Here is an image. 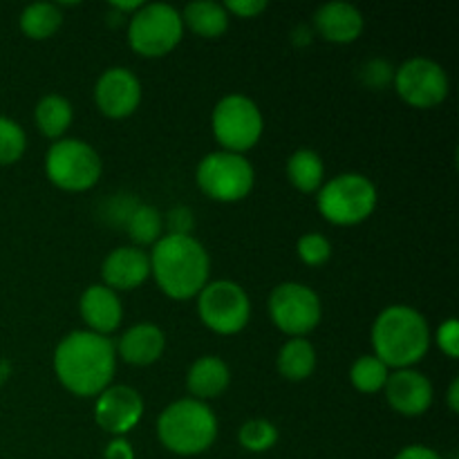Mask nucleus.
<instances>
[{
  "label": "nucleus",
  "mask_w": 459,
  "mask_h": 459,
  "mask_svg": "<svg viewBox=\"0 0 459 459\" xmlns=\"http://www.w3.org/2000/svg\"><path fill=\"white\" fill-rule=\"evenodd\" d=\"M117 348L108 336L92 330H76L61 339L54 352L58 379L81 397L103 393L115 375Z\"/></svg>",
  "instance_id": "obj_1"
},
{
  "label": "nucleus",
  "mask_w": 459,
  "mask_h": 459,
  "mask_svg": "<svg viewBox=\"0 0 459 459\" xmlns=\"http://www.w3.org/2000/svg\"><path fill=\"white\" fill-rule=\"evenodd\" d=\"M209 254L193 236H169L155 242L151 272L161 290L173 299H191L200 294L209 281Z\"/></svg>",
  "instance_id": "obj_2"
},
{
  "label": "nucleus",
  "mask_w": 459,
  "mask_h": 459,
  "mask_svg": "<svg viewBox=\"0 0 459 459\" xmlns=\"http://www.w3.org/2000/svg\"><path fill=\"white\" fill-rule=\"evenodd\" d=\"M372 345L379 361L402 370L421 361L429 352V323L411 305H390L372 325Z\"/></svg>",
  "instance_id": "obj_3"
},
{
  "label": "nucleus",
  "mask_w": 459,
  "mask_h": 459,
  "mask_svg": "<svg viewBox=\"0 0 459 459\" xmlns=\"http://www.w3.org/2000/svg\"><path fill=\"white\" fill-rule=\"evenodd\" d=\"M161 444L178 455H197L213 444L218 420L200 399H179L164 408L157 421Z\"/></svg>",
  "instance_id": "obj_4"
},
{
  "label": "nucleus",
  "mask_w": 459,
  "mask_h": 459,
  "mask_svg": "<svg viewBox=\"0 0 459 459\" xmlns=\"http://www.w3.org/2000/svg\"><path fill=\"white\" fill-rule=\"evenodd\" d=\"M377 206V188L366 175L343 173L318 191V211L334 224H357Z\"/></svg>",
  "instance_id": "obj_5"
},
{
  "label": "nucleus",
  "mask_w": 459,
  "mask_h": 459,
  "mask_svg": "<svg viewBox=\"0 0 459 459\" xmlns=\"http://www.w3.org/2000/svg\"><path fill=\"white\" fill-rule=\"evenodd\" d=\"M184 34L182 13L166 3L142 4L130 18L128 39L143 56H161L179 43Z\"/></svg>",
  "instance_id": "obj_6"
},
{
  "label": "nucleus",
  "mask_w": 459,
  "mask_h": 459,
  "mask_svg": "<svg viewBox=\"0 0 459 459\" xmlns=\"http://www.w3.org/2000/svg\"><path fill=\"white\" fill-rule=\"evenodd\" d=\"M197 184L213 200H242L254 186V166L240 152H209L197 166Z\"/></svg>",
  "instance_id": "obj_7"
},
{
  "label": "nucleus",
  "mask_w": 459,
  "mask_h": 459,
  "mask_svg": "<svg viewBox=\"0 0 459 459\" xmlns=\"http://www.w3.org/2000/svg\"><path fill=\"white\" fill-rule=\"evenodd\" d=\"M45 170L56 186L83 191L97 184L101 175V157L81 139H58L45 157Z\"/></svg>",
  "instance_id": "obj_8"
},
{
  "label": "nucleus",
  "mask_w": 459,
  "mask_h": 459,
  "mask_svg": "<svg viewBox=\"0 0 459 459\" xmlns=\"http://www.w3.org/2000/svg\"><path fill=\"white\" fill-rule=\"evenodd\" d=\"M213 133L227 151H247L263 134V112L245 94H227L213 110Z\"/></svg>",
  "instance_id": "obj_9"
},
{
  "label": "nucleus",
  "mask_w": 459,
  "mask_h": 459,
  "mask_svg": "<svg viewBox=\"0 0 459 459\" xmlns=\"http://www.w3.org/2000/svg\"><path fill=\"white\" fill-rule=\"evenodd\" d=\"M197 309L204 325H209L211 330L220 334H233V332H240L249 321L251 303L238 282L213 281L202 287Z\"/></svg>",
  "instance_id": "obj_10"
},
{
  "label": "nucleus",
  "mask_w": 459,
  "mask_h": 459,
  "mask_svg": "<svg viewBox=\"0 0 459 459\" xmlns=\"http://www.w3.org/2000/svg\"><path fill=\"white\" fill-rule=\"evenodd\" d=\"M269 314L287 334L300 336L321 321V299L300 282H282L269 296Z\"/></svg>",
  "instance_id": "obj_11"
},
{
  "label": "nucleus",
  "mask_w": 459,
  "mask_h": 459,
  "mask_svg": "<svg viewBox=\"0 0 459 459\" xmlns=\"http://www.w3.org/2000/svg\"><path fill=\"white\" fill-rule=\"evenodd\" d=\"M399 97L415 108H433L448 94V74L437 61L412 56L394 72Z\"/></svg>",
  "instance_id": "obj_12"
},
{
  "label": "nucleus",
  "mask_w": 459,
  "mask_h": 459,
  "mask_svg": "<svg viewBox=\"0 0 459 459\" xmlns=\"http://www.w3.org/2000/svg\"><path fill=\"white\" fill-rule=\"evenodd\" d=\"M143 415V402L139 393L130 385H112L106 388L97 399L94 417L103 430L112 435L128 433Z\"/></svg>",
  "instance_id": "obj_13"
},
{
  "label": "nucleus",
  "mask_w": 459,
  "mask_h": 459,
  "mask_svg": "<svg viewBox=\"0 0 459 459\" xmlns=\"http://www.w3.org/2000/svg\"><path fill=\"white\" fill-rule=\"evenodd\" d=\"M94 99L108 117H126L142 101V83L128 67H110L99 76Z\"/></svg>",
  "instance_id": "obj_14"
},
{
  "label": "nucleus",
  "mask_w": 459,
  "mask_h": 459,
  "mask_svg": "<svg viewBox=\"0 0 459 459\" xmlns=\"http://www.w3.org/2000/svg\"><path fill=\"white\" fill-rule=\"evenodd\" d=\"M384 388L390 406L408 417L426 412L433 402V385H430L429 377L411 370V368H402V370L388 375Z\"/></svg>",
  "instance_id": "obj_15"
},
{
  "label": "nucleus",
  "mask_w": 459,
  "mask_h": 459,
  "mask_svg": "<svg viewBox=\"0 0 459 459\" xmlns=\"http://www.w3.org/2000/svg\"><path fill=\"white\" fill-rule=\"evenodd\" d=\"M101 273L110 290H133L151 273V255L137 247H119L106 255Z\"/></svg>",
  "instance_id": "obj_16"
},
{
  "label": "nucleus",
  "mask_w": 459,
  "mask_h": 459,
  "mask_svg": "<svg viewBox=\"0 0 459 459\" xmlns=\"http://www.w3.org/2000/svg\"><path fill=\"white\" fill-rule=\"evenodd\" d=\"M314 25L321 31L323 39L334 40V43H350L359 39L363 31V16L354 4L334 0L318 7V12L314 13Z\"/></svg>",
  "instance_id": "obj_17"
},
{
  "label": "nucleus",
  "mask_w": 459,
  "mask_h": 459,
  "mask_svg": "<svg viewBox=\"0 0 459 459\" xmlns=\"http://www.w3.org/2000/svg\"><path fill=\"white\" fill-rule=\"evenodd\" d=\"M81 316L97 334L106 336L108 332L117 330L124 316L117 291L106 285H90L81 296Z\"/></svg>",
  "instance_id": "obj_18"
},
{
  "label": "nucleus",
  "mask_w": 459,
  "mask_h": 459,
  "mask_svg": "<svg viewBox=\"0 0 459 459\" xmlns=\"http://www.w3.org/2000/svg\"><path fill=\"white\" fill-rule=\"evenodd\" d=\"M164 332L152 323H137L119 339V354L133 366H148L164 352Z\"/></svg>",
  "instance_id": "obj_19"
},
{
  "label": "nucleus",
  "mask_w": 459,
  "mask_h": 459,
  "mask_svg": "<svg viewBox=\"0 0 459 459\" xmlns=\"http://www.w3.org/2000/svg\"><path fill=\"white\" fill-rule=\"evenodd\" d=\"M229 368L220 357H200L188 368L186 385L197 399L218 397L229 385Z\"/></svg>",
  "instance_id": "obj_20"
},
{
  "label": "nucleus",
  "mask_w": 459,
  "mask_h": 459,
  "mask_svg": "<svg viewBox=\"0 0 459 459\" xmlns=\"http://www.w3.org/2000/svg\"><path fill=\"white\" fill-rule=\"evenodd\" d=\"M184 25L191 27L195 34L213 39L220 36L229 25V16L224 4L215 3V0H195V3L186 4L182 13Z\"/></svg>",
  "instance_id": "obj_21"
},
{
  "label": "nucleus",
  "mask_w": 459,
  "mask_h": 459,
  "mask_svg": "<svg viewBox=\"0 0 459 459\" xmlns=\"http://www.w3.org/2000/svg\"><path fill=\"white\" fill-rule=\"evenodd\" d=\"M314 366H316V352H314V345L309 341L296 339L287 341L285 345L278 352V370L282 377L291 381H303L312 375Z\"/></svg>",
  "instance_id": "obj_22"
},
{
  "label": "nucleus",
  "mask_w": 459,
  "mask_h": 459,
  "mask_svg": "<svg viewBox=\"0 0 459 459\" xmlns=\"http://www.w3.org/2000/svg\"><path fill=\"white\" fill-rule=\"evenodd\" d=\"M323 175H325L323 160L309 148H300L287 160V178L300 191H316L323 182Z\"/></svg>",
  "instance_id": "obj_23"
},
{
  "label": "nucleus",
  "mask_w": 459,
  "mask_h": 459,
  "mask_svg": "<svg viewBox=\"0 0 459 459\" xmlns=\"http://www.w3.org/2000/svg\"><path fill=\"white\" fill-rule=\"evenodd\" d=\"M36 124L48 137H61L72 124V106L61 94H45L36 106Z\"/></svg>",
  "instance_id": "obj_24"
},
{
  "label": "nucleus",
  "mask_w": 459,
  "mask_h": 459,
  "mask_svg": "<svg viewBox=\"0 0 459 459\" xmlns=\"http://www.w3.org/2000/svg\"><path fill=\"white\" fill-rule=\"evenodd\" d=\"M61 9L54 3L27 4L21 13V27L31 39H48L61 27Z\"/></svg>",
  "instance_id": "obj_25"
},
{
  "label": "nucleus",
  "mask_w": 459,
  "mask_h": 459,
  "mask_svg": "<svg viewBox=\"0 0 459 459\" xmlns=\"http://www.w3.org/2000/svg\"><path fill=\"white\" fill-rule=\"evenodd\" d=\"M128 229L130 238H133L137 245H151L157 242L161 236V229H164V220H161L160 211L151 204H139L133 211V215L128 218Z\"/></svg>",
  "instance_id": "obj_26"
},
{
  "label": "nucleus",
  "mask_w": 459,
  "mask_h": 459,
  "mask_svg": "<svg viewBox=\"0 0 459 459\" xmlns=\"http://www.w3.org/2000/svg\"><path fill=\"white\" fill-rule=\"evenodd\" d=\"M350 379L357 385V390L361 393H377L385 385V379H388V366L384 361H379L377 357H359L357 363L350 370Z\"/></svg>",
  "instance_id": "obj_27"
},
{
  "label": "nucleus",
  "mask_w": 459,
  "mask_h": 459,
  "mask_svg": "<svg viewBox=\"0 0 459 459\" xmlns=\"http://www.w3.org/2000/svg\"><path fill=\"white\" fill-rule=\"evenodd\" d=\"M238 439H240V444L247 448V451L263 453V451H269V448L276 444L278 430L272 421L251 420L242 426L240 433H238Z\"/></svg>",
  "instance_id": "obj_28"
},
{
  "label": "nucleus",
  "mask_w": 459,
  "mask_h": 459,
  "mask_svg": "<svg viewBox=\"0 0 459 459\" xmlns=\"http://www.w3.org/2000/svg\"><path fill=\"white\" fill-rule=\"evenodd\" d=\"M25 130L9 117H0V164H13L25 152Z\"/></svg>",
  "instance_id": "obj_29"
},
{
  "label": "nucleus",
  "mask_w": 459,
  "mask_h": 459,
  "mask_svg": "<svg viewBox=\"0 0 459 459\" xmlns=\"http://www.w3.org/2000/svg\"><path fill=\"white\" fill-rule=\"evenodd\" d=\"M299 255L307 264H323L332 254V245L321 233H305L299 240Z\"/></svg>",
  "instance_id": "obj_30"
},
{
  "label": "nucleus",
  "mask_w": 459,
  "mask_h": 459,
  "mask_svg": "<svg viewBox=\"0 0 459 459\" xmlns=\"http://www.w3.org/2000/svg\"><path fill=\"white\" fill-rule=\"evenodd\" d=\"M137 206L139 202H134L133 195H110L103 204V213L112 224H128V218Z\"/></svg>",
  "instance_id": "obj_31"
},
{
  "label": "nucleus",
  "mask_w": 459,
  "mask_h": 459,
  "mask_svg": "<svg viewBox=\"0 0 459 459\" xmlns=\"http://www.w3.org/2000/svg\"><path fill=\"white\" fill-rule=\"evenodd\" d=\"M361 79L363 83L370 85V88H384L390 79H394V70L388 61L384 58H372L366 65L361 67Z\"/></svg>",
  "instance_id": "obj_32"
},
{
  "label": "nucleus",
  "mask_w": 459,
  "mask_h": 459,
  "mask_svg": "<svg viewBox=\"0 0 459 459\" xmlns=\"http://www.w3.org/2000/svg\"><path fill=\"white\" fill-rule=\"evenodd\" d=\"M193 224H195L193 211L186 209V206H175L166 215V227H169V233H173V236H191Z\"/></svg>",
  "instance_id": "obj_33"
},
{
  "label": "nucleus",
  "mask_w": 459,
  "mask_h": 459,
  "mask_svg": "<svg viewBox=\"0 0 459 459\" xmlns=\"http://www.w3.org/2000/svg\"><path fill=\"white\" fill-rule=\"evenodd\" d=\"M437 343L448 357L455 359L459 354V325L455 318H448L442 323V327L437 330Z\"/></svg>",
  "instance_id": "obj_34"
},
{
  "label": "nucleus",
  "mask_w": 459,
  "mask_h": 459,
  "mask_svg": "<svg viewBox=\"0 0 459 459\" xmlns=\"http://www.w3.org/2000/svg\"><path fill=\"white\" fill-rule=\"evenodd\" d=\"M267 7V3L264 0H227V4H224V9H231V12H236L238 16H255V13H260L263 9Z\"/></svg>",
  "instance_id": "obj_35"
},
{
  "label": "nucleus",
  "mask_w": 459,
  "mask_h": 459,
  "mask_svg": "<svg viewBox=\"0 0 459 459\" xmlns=\"http://www.w3.org/2000/svg\"><path fill=\"white\" fill-rule=\"evenodd\" d=\"M103 459H134V451L130 446V442H126L124 437H117L108 444Z\"/></svg>",
  "instance_id": "obj_36"
},
{
  "label": "nucleus",
  "mask_w": 459,
  "mask_h": 459,
  "mask_svg": "<svg viewBox=\"0 0 459 459\" xmlns=\"http://www.w3.org/2000/svg\"><path fill=\"white\" fill-rule=\"evenodd\" d=\"M394 459H442V457H439L433 448L415 444V446H406L403 451H399Z\"/></svg>",
  "instance_id": "obj_37"
},
{
  "label": "nucleus",
  "mask_w": 459,
  "mask_h": 459,
  "mask_svg": "<svg viewBox=\"0 0 459 459\" xmlns=\"http://www.w3.org/2000/svg\"><path fill=\"white\" fill-rule=\"evenodd\" d=\"M459 381L455 379L451 384V388H448V406H451L453 412L459 411Z\"/></svg>",
  "instance_id": "obj_38"
},
{
  "label": "nucleus",
  "mask_w": 459,
  "mask_h": 459,
  "mask_svg": "<svg viewBox=\"0 0 459 459\" xmlns=\"http://www.w3.org/2000/svg\"><path fill=\"white\" fill-rule=\"evenodd\" d=\"M9 377V363L4 359H0V384H4V379Z\"/></svg>",
  "instance_id": "obj_39"
}]
</instances>
